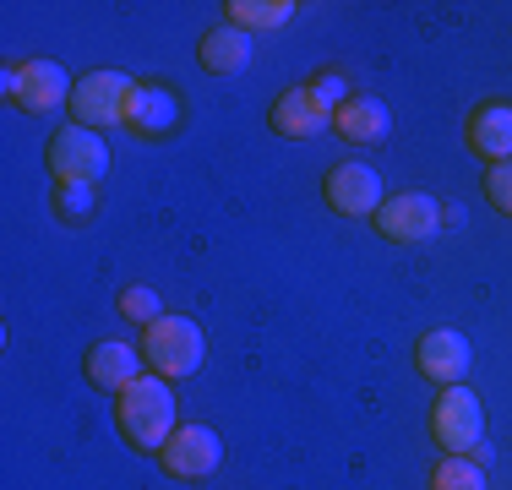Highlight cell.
<instances>
[{"instance_id":"cell-1","label":"cell","mask_w":512,"mask_h":490,"mask_svg":"<svg viewBox=\"0 0 512 490\" xmlns=\"http://www.w3.org/2000/svg\"><path fill=\"white\" fill-rule=\"evenodd\" d=\"M115 431L126 447L137 452H164V441L180 431V403H175V387L164 376H137L126 392H115Z\"/></svg>"},{"instance_id":"cell-2","label":"cell","mask_w":512,"mask_h":490,"mask_svg":"<svg viewBox=\"0 0 512 490\" xmlns=\"http://www.w3.org/2000/svg\"><path fill=\"white\" fill-rule=\"evenodd\" d=\"M142 360H148V371L164 376V382H186V376H197L202 360H207L202 322L197 316L164 311L153 327H142Z\"/></svg>"},{"instance_id":"cell-3","label":"cell","mask_w":512,"mask_h":490,"mask_svg":"<svg viewBox=\"0 0 512 490\" xmlns=\"http://www.w3.org/2000/svg\"><path fill=\"white\" fill-rule=\"evenodd\" d=\"M131 93H137V82H131L126 71H88V77H77L66 109H71V120H77V126L109 131V126H126Z\"/></svg>"},{"instance_id":"cell-4","label":"cell","mask_w":512,"mask_h":490,"mask_svg":"<svg viewBox=\"0 0 512 490\" xmlns=\"http://www.w3.org/2000/svg\"><path fill=\"white\" fill-rule=\"evenodd\" d=\"M104 169H109L104 131H88V126H77V120H66L50 137V175L60 186H99Z\"/></svg>"},{"instance_id":"cell-5","label":"cell","mask_w":512,"mask_h":490,"mask_svg":"<svg viewBox=\"0 0 512 490\" xmlns=\"http://www.w3.org/2000/svg\"><path fill=\"white\" fill-rule=\"evenodd\" d=\"M71 71L60 60H22V66L6 71V98L22 109V115H50V109H66L71 104Z\"/></svg>"},{"instance_id":"cell-6","label":"cell","mask_w":512,"mask_h":490,"mask_svg":"<svg viewBox=\"0 0 512 490\" xmlns=\"http://www.w3.org/2000/svg\"><path fill=\"white\" fill-rule=\"evenodd\" d=\"M431 436L436 447L447 452H463L469 458L474 447L485 441V403L474 398V387H442V398L431 403Z\"/></svg>"},{"instance_id":"cell-7","label":"cell","mask_w":512,"mask_h":490,"mask_svg":"<svg viewBox=\"0 0 512 490\" xmlns=\"http://www.w3.org/2000/svg\"><path fill=\"white\" fill-rule=\"evenodd\" d=\"M322 196L327 207H333L338 218H376V207L387 202L382 196V175H376L371 164H360V158H344V164H333L322 175Z\"/></svg>"},{"instance_id":"cell-8","label":"cell","mask_w":512,"mask_h":490,"mask_svg":"<svg viewBox=\"0 0 512 490\" xmlns=\"http://www.w3.org/2000/svg\"><path fill=\"white\" fill-rule=\"evenodd\" d=\"M376 235L393 240V245H414V240H431L436 229H442V202L425 191H398L387 196L382 207H376Z\"/></svg>"},{"instance_id":"cell-9","label":"cell","mask_w":512,"mask_h":490,"mask_svg":"<svg viewBox=\"0 0 512 490\" xmlns=\"http://www.w3.org/2000/svg\"><path fill=\"white\" fill-rule=\"evenodd\" d=\"M158 463H164L169 480H207V474L224 463V441H218L213 425H180V431L164 441Z\"/></svg>"},{"instance_id":"cell-10","label":"cell","mask_w":512,"mask_h":490,"mask_svg":"<svg viewBox=\"0 0 512 490\" xmlns=\"http://www.w3.org/2000/svg\"><path fill=\"white\" fill-rule=\"evenodd\" d=\"M414 365H420L425 382L458 387L463 376H469V365H474V349H469V338H463L458 327H431V333L414 338Z\"/></svg>"},{"instance_id":"cell-11","label":"cell","mask_w":512,"mask_h":490,"mask_svg":"<svg viewBox=\"0 0 512 490\" xmlns=\"http://www.w3.org/2000/svg\"><path fill=\"white\" fill-rule=\"evenodd\" d=\"M267 126H273L278 137H289V142H311V137H322V131L333 126V109L316 104V93H311V82H306V88H284V93L273 98Z\"/></svg>"},{"instance_id":"cell-12","label":"cell","mask_w":512,"mask_h":490,"mask_svg":"<svg viewBox=\"0 0 512 490\" xmlns=\"http://www.w3.org/2000/svg\"><path fill=\"white\" fill-rule=\"evenodd\" d=\"M82 371H88V382H93V387H104V392H126L131 382H137V376H148V360H142V349H131V343L104 338V343H93V349H88Z\"/></svg>"},{"instance_id":"cell-13","label":"cell","mask_w":512,"mask_h":490,"mask_svg":"<svg viewBox=\"0 0 512 490\" xmlns=\"http://www.w3.org/2000/svg\"><path fill=\"white\" fill-rule=\"evenodd\" d=\"M463 142L485 164H512V104H480L463 120Z\"/></svg>"},{"instance_id":"cell-14","label":"cell","mask_w":512,"mask_h":490,"mask_svg":"<svg viewBox=\"0 0 512 490\" xmlns=\"http://www.w3.org/2000/svg\"><path fill=\"white\" fill-rule=\"evenodd\" d=\"M126 126L137 131V137H169V131L180 126V93L164 88V82H137Z\"/></svg>"},{"instance_id":"cell-15","label":"cell","mask_w":512,"mask_h":490,"mask_svg":"<svg viewBox=\"0 0 512 490\" xmlns=\"http://www.w3.org/2000/svg\"><path fill=\"white\" fill-rule=\"evenodd\" d=\"M256 60V49H251V33H240V28H207L202 39H197V66L207 71V77H240Z\"/></svg>"},{"instance_id":"cell-16","label":"cell","mask_w":512,"mask_h":490,"mask_svg":"<svg viewBox=\"0 0 512 490\" xmlns=\"http://www.w3.org/2000/svg\"><path fill=\"white\" fill-rule=\"evenodd\" d=\"M333 126H338V137L355 142V147H382L387 137H393V115H387V104L382 98H365V93H355L349 104H338Z\"/></svg>"},{"instance_id":"cell-17","label":"cell","mask_w":512,"mask_h":490,"mask_svg":"<svg viewBox=\"0 0 512 490\" xmlns=\"http://www.w3.org/2000/svg\"><path fill=\"white\" fill-rule=\"evenodd\" d=\"M224 17L240 33H273V28H289L300 17V6L295 0H224Z\"/></svg>"},{"instance_id":"cell-18","label":"cell","mask_w":512,"mask_h":490,"mask_svg":"<svg viewBox=\"0 0 512 490\" xmlns=\"http://www.w3.org/2000/svg\"><path fill=\"white\" fill-rule=\"evenodd\" d=\"M431 490H485V469L474 458H463V452H447L431 469Z\"/></svg>"},{"instance_id":"cell-19","label":"cell","mask_w":512,"mask_h":490,"mask_svg":"<svg viewBox=\"0 0 512 490\" xmlns=\"http://www.w3.org/2000/svg\"><path fill=\"white\" fill-rule=\"evenodd\" d=\"M115 311L126 316V322L153 327L158 316H164V300H158V289H148V284H126V289L115 294Z\"/></svg>"},{"instance_id":"cell-20","label":"cell","mask_w":512,"mask_h":490,"mask_svg":"<svg viewBox=\"0 0 512 490\" xmlns=\"http://www.w3.org/2000/svg\"><path fill=\"white\" fill-rule=\"evenodd\" d=\"M93 207H99V191H93V186H60V191H55V213L66 218V224L93 218Z\"/></svg>"},{"instance_id":"cell-21","label":"cell","mask_w":512,"mask_h":490,"mask_svg":"<svg viewBox=\"0 0 512 490\" xmlns=\"http://www.w3.org/2000/svg\"><path fill=\"white\" fill-rule=\"evenodd\" d=\"M485 202L502 218H512V164H491L485 169Z\"/></svg>"},{"instance_id":"cell-22","label":"cell","mask_w":512,"mask_h":490,"mask_svg":"<svg viewBox=\"0 0 512 490\" xmlns=\"http://www.w3.org/2000/svg\"><path fill=\"white\" fill-rule=\"evenodd\" d=\"M311 93H316V104L333 109V115H338V104H349V98H355V93H349V82L338 77V71H322V77L311 82Z\"/></svg>"}]
</instances>
